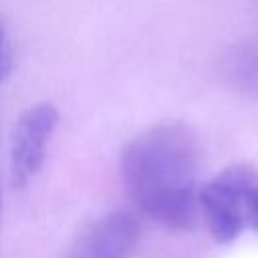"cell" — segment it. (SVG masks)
<instances>
[{
  "mask_svg": "<svg viewBox=\"0 0 258 258\" xmlns=\"http://www.w3.org/2000/svg\"><path fill=\"white\" fill-rule=\"evenodd\" d=\"M6 69H8V40H6L4 26L0 22V81L4 79Z\"/></svg>",
  "mask_w": 258,
  "mask_h": 258,
  "instance_id": "cell-6",
  "label": "cell"
},
{
  "mask_svg": "<svg viewBox=\"0 0 258 258\" xmlns=\"http://www.w3.org/2000/svg\"><path fill=\"white\" fill-rule=\"evenodd\" d=\"M139 220L123 210L91 220L73 240L64 258H129L139 242Z\"/></svg>",
  "mask_w": 258,
  "mask_h": 258,
  "instance_id": "cell-4",
  "label": "cell"
},
{
  "mask_svg": "<svg viewBox=\"0 0 258 258\" xmlns=\"http://www.w3.org/2000/svg\"><path fill=\"white\" fill-rule=\"evenodd\" d=\"M121 181L133 206L169 230H185L198 214L200 145L177 121L151 125L121 151Z\"/></svg>",
  "mask_w": 258,
  "mask_h": 258,
  "instance_id": "cell-1",
  "label": "cell"
},
{
  "mask_svg": "<svg viewBox=\"0 0 258 258\" xmlns=\"http://www.w3.org/2000/svg\"><path fill=\"white\" fill-rule=\"evenodd\" d=\"M198 210L212 236L230 242L250 228L258 232V173L236 165L200 187Z\"/></svg>",
  "mask_w": 258,
  "mask_h": 258,
  "instance_id": "cell-2",
  "label": "cell"
},
{
  "mask_svg": "<svg viewBox=\"0 0 258 258\" xmlns=\"http://www.w3.org/2000/svg\"><path fill=\"white\" fill-rule=\"evenodd\" d=\"M0 206H2V202H0Z\"/></svg>",
  "mask_w": 258,
  "mask_h": 258,
  "instance_id": "cell-7",
  "label": "cell"
},
{
  "mask_svg": "<svg viewBox=\"0 0 258 258\" xmlns=\"http://www.w3.org/2000/svg\"><path fill=\"white\" fill-rule=\"evenodd\" d=\"M58 125V111L52 103L28 107L14 125L10 147L12 185L24 187L42 167L50 139Z\"/></svg>",
  "mask_w": 258,
  "mask_h": 258,
  "instance_id": "cell-3",
  "label": "cell"
},
{
  "mask_svg": "<svg viewBox=\"0 0 258 258\" xmlns=\"http://www.w3.org/2000/svg\"><path fill=\"white\" fill-rule=\"evenodd\" d=\"M222 75L236 91L258 95V40L230 46L222 58Z\"/></svg>",
  "mask_w": 258,
  "mask_h": 258,
  "instance_id": "cell-5",
  "label": "cell"
}]
</instances>
